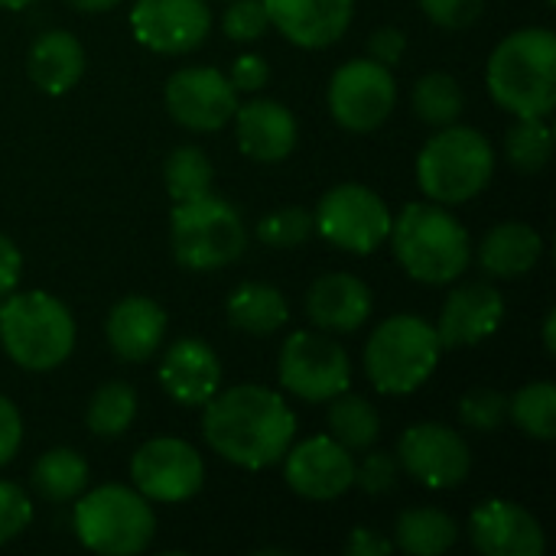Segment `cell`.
Segmentation results:
<instances>
[{
    "mask_svg": "<svg viewBox=\"0 0 556 556\" xmlns=\"http://www.w3.org/2000/svg\"><path fill=\"white\" fill-rule=\"evenodd\" d=\"M316 231L339 251L371 254L391 235V212L378 192L358 182H342L329 189L316 208Z\"/></svg>",
    "mask_w": 556,
    "mask_h": 556,
    "instance_id": "9c48e42d",
    "label": "cell"
},
{
    "mask_svg": "<svg viewBox=\"0 0 556 556\" xmlns=\"http://www.w3.org/2000/svg\"><path fill=\"white\" fill-rule=\"evenodd\" d=\"M290 319V306L283 293L270 283H241L228 296V323L248 336H270Z\"/></svg>",
    "mask_w": 556,
    "mask_h": 556,
    "instance_id": "484cf974",
    "label": "cell"
},
{
    "mask_svg": "<svg viewBox=\"0 0 556 556\" xmlns=\"http://www.w3.org/2000/svg\"><path fill=\"white\" fill-rule=\"evenodd\" d=\"M397 104V85L388 65L375 59H352L336 68L329 81V111L332 117L352 130L368 134L381 127Z\"/></svg>",
    "mask_w": 556,
    "mask_h": 556,
    "instance_id": "8fae6325",
    "label": "cell"
},
{
    "mask_svg": "<svg viewBox=\"0 0 556 556\" xmlns=\"http://www.w3.org/2000/svg\"><path fill=\"white\" fill-rule=\"evenodd\" d=\"M33 485L49 502H75L88 489V463L75 450H49L33 466Z\"/></svg>",
    "mask_w": 556,
    "mask_h": 556,
    "instance_id": "83f0119b",
    "label": "cell"
},
{
    "mask_svg": "<svg viewBox=\"0 0 556 556\" xmlns=\"http://www.w3.org/2000/svg\"><path fill=\"white\" fill-rule=\"evenodd\" d=\"M173 202H189L212 192V163L199 147H176L163 166Z\"/></svg>",
    "mask_w": 556,
    "mask_h": 556,
    "instance_id": "d6a6232c",
    "label": "cell"
},
{
    "mask_svg": "<svg viewBox=\"0 0 556 556\" xmlns=\"http://www.w3.org/2000/svg\"><path fill=\"white\" fill-rule=\"evenodd\" d=\"M391 244L401 267L420 283H453L472 261L469 231L440 205L410 202L391 222Z\"/></svg>",
    "mask_w": 556,
    "mask_h": 556,
    "instance_id": "3957f363",
    "label": "cell"
},
{
    "mask_svg": "<svg viewBox=\"0 0 556 556\" xmlns=\"http://www.w3.org/2000/svg\"><path fill=\"white\" fill-rule=\"evenodd\" d=\"M541 251H544V241L531 225L502 222L485 235L479 248V261L489 277L515 280V277H525L541 261Z\"/></svg>",
    "mask_w": 556,
    "mask_h": 556,
    "instance_id": "d4e9b609",
    "label": "cell"
},
{
    "mask_svg": "<svg viewBox=\"0 0 556 556\" xmlns=\"http://www.w3.org/2000/svg\"><path fill=\"white\" fill-rule=\"evenodd\" d=\"M202 407V433L208 446L241 469H267L293 446L296 417L270 388L238 384L215 394Z\"/></svg>",
    "mask_w": 556,
    "mask_h": 556,
    "instance_id": "6da1fadb",
    "label": "cell"
},
{
    "mask_svg": "<svg viewBox=\"0 0 556 556\" xmlns=\"http://www.w3.org/2000/svg\"><path fill=\"white\" fill-rule=\"evenodd\" d=\"M414 111L424 124L446 127L463 114V88L446 72H430L414 85Z\"/></svg>",
    "mask_w": 556,
    "mask_h": 556,
    "instance_id": "1f68e13d",
    "label": "cell"
},
{
    "mask_svg": "<svg viewBox=\"0 0 556 556\" xmlns=\"http://www.w3.org/2000/svg\"><path fill=\"white\" fill-rule=\"evenodd\" d=\"M508 414V397L495 388H472L463 394L459 401V417L466 427L479 430V433H492L505 424Z\"/></svg>",
    "mask_w": 556,
    "mask_h": 556,
    "instance_id": "d590c367",
    "label": "cell"
},
{
    "mask_svg": "<svg viewBox=\"0 0 556 556\" xmlns=\"http://www.w3.org/2000/svg\"><path fill=\"white\" fill-rule=\"evenodd\" d=\"M306 313L323 332H355L371 316V290L355 274H326L309 287Z\"/></svg>",
    "mask_w": 556,
    "mask_h": 556,
    "instance_id": "44dd1931",
    "label": "cell"
},
{
    "mask_svg": "<svg viewBox=\"0 0 556 556\" xmlns=\"http://www.w3.org/2000/svg\"><path fill=\"white\" fill-rule=\"evenodd\" d=\"M404 49H407V36H404L401 29H394V26L375 29V33H371V39H368V52H371V59H375V62H381V65H388V68L401 62Z\"/></svg>",
    "mask_w": 556,
    "mask_h": 556,
    "instance_id": "7bdbcfd3",
    "label": "cell"
},
{
    "mask_svg": "<svg viewBox=\"0 0 556 556\" xmlns=\"http://www.w3.org/2000/svg\"><path fill=\"white\" fill-rule=\"evenodd\" d=\"M424 13L446 29H466L482 16L485 0H420Z\"/></svg>",
    "mask_w": 556,
    "mask_h": 556,
    "instance_id": "ab89813d",
    "label": "cell"
},
{
    "mask_svg": "<svg viewBox=\"0 0 556 556\" xmlns=\"http://www.w3.org/2000/svg\"><path fill=\"white\" fill-rule=\"evenodd\" d=\"M547 3H556V0H547Z\"/></svg>",
    "mask_w": 556,
    "mask_h": 556,
    "instance_id": "681fc988",
    "label": "cell"
},
{
    "mask_svg": "<svg viewBox=\"0 0 556 556\" xmlns=\"http://www.w3.org/2000/svg\"><path fill=\"white\" fill-rule=\"evenodd\" d=\"M65 3L75 7V10H81V13H101V10H111L121 0H65Z\"/></svg>",
    "mask_w": 556,
    "mask_h": 556,
    "instance_id": "bcb514c9",
    "label": "cell"
},
{
    "mask_svg": "<svg viewBox=\"0 0 556 556\" xmlns=\"http://www.w3.org/2000/svg\"><path fill=\"white\" fill-rule=\"evenodd\" d=\"M26 72L36 81V88H42L46 94H65L68 88L78 85V78L85 72V49L65 29L42 33L29 46Z\"/></svg>",
    "mask_w": 556,
    "mask_h": 556,
    "instance_id": "cb8c5ba5",
    "label": "cell"
},
{
    "mask_svg": "<svg viewBox=\"0 0 556 556\" xmlns=\"http://www.w3.org/2000/svg\"><path fill=\"white\" fill-rule=\"evenodd\" d=\"M554 326H556V313H554V309H551V313H547V319H544V345H547V352H551V355H554V352H556Z\"/></svg>",
    "mask_w": 556,
    "mask_h": 556,
    "instance_id": "7dc6e473",
    "label": "cell"
},
{
    "mask_svg": "<svg viewBox=\"0 0 556 556\" xmlns=\"http://www.w3.org/2000/svg\"><path fill=\"white\" fill-rule=\"evenodd\" d=\"M130 479L134 489L147 502H186L192 498L205 482V463L202 456L176 437H156L143 443L130 459Z\"/></svg>",
    "mask_w": 556,
    "mask_h": 556,
    "instance_id": "7c38bea8",
    "label": "cell"
},
{
    "mask_svg": "<svg viewBox=\"0 0 556 556\" xmlns=\"http://www.w3.org/2000/svg\"><path fill=\"white\" fill-rule=\"evenodd\" d=\"M235 124H238V147L251 160L277 163L287 160L296 147V117L280 101L257 98L235 111Z\"/></svg>",
    "mask_w": 556,
    "mask_h": 556,
    "instance_id": "7402d4cb",
    "label": "cell"
},
{
    "mask_svg": "<svg viewBox=\"0 0 556 556\" xmlns=\"http://www.w3.org/2000/svg\"><path fill=\"white\" fill-rule=\"evenodd\" d=\"M459 538V528L453 515L440 508H410L397 518L394 544L414 556H440L446 554Z\"/></svg>",
    "mask_w": 556,
    "mask_h": 556,
    "instance_id": "4316f807",
    "label": "cell"
},
{
    "mask_svg": "<svg viewBox=\"0 0 556 556\" xmlns=\"http://www.w3.org/2000/svg\"><path fill=\"white\" fill-rule=\"evenodd\" d=\"M508 414L518 424L521 433L534 440H554L556 437V388L551 381H534L521 388L515 397H508Z\"/></svg>",
    "mask_w": 556,
    "mask_h": 556,
    "instance_id": "f546056e",
    "label": "cell"
},
{
    "mask_svg": "<svg viewBox=\"0 0 556 556\" xmlns=\"http://www.w3.org/2000/svg\"><path fill=\"white\" fill-rule=\"evenodd\" d=\"M20 270H23V257L16 244L7 235H0V296L13 293V287L20 283Z\"/></svg>",
    "mask_w": 556,
    "mask_h": 556,
    "instance_id": "f6af8a7d",
    "label": "cell"
},
{
    "mask_svg": "<svg viewBox=\"0 0 556 556\" xmlns=\"http://www.w3.org/2000/svg\"><path fill=\"white\" fill-rule=\"evenodd\" d=\"M492 98L518 117H547L556 104V36L528 26L505 36L489 59Z\"/></svg>",
    "mask_w": 556,
    "mask_h": 556,
    "instance_id": "7a4b0ae2",
    "label": "cell"
},
{
    "mask_svg": "<svg viewBox=\"0 0 556 556\" xmlns=\"http://www.w3.org/2000/svg\"><path fill=\"white\" fill-rule=\"evenodd\" d=\"M166 336V309L150 296H124L108 316V342L124 362H147Z\"/></svg>",
    "mask_w": 556,
    "mask_h": 556,
    "instance_id": "603a6c76",
    "label": "cell"
},
{
    "mask_svg": "<svg viewBox=\"0 0 556 556\" xmlns=\"http://www.w3.org/2000/svg\"><path fill=\"white\" fill-rule=\"evenodd\" d=\"M270 23L303 49H323L342 39L352 23L355 0H264Z\"/></svg>",
    "mask_w": 556,
    "mask_h": 556,
    "instance_id": "d6986e66",
    "label": "cell"
},
{
    "mask_svg": "<svg viewBox=\"0 0 556 556\" xmlns=\"http://www.w3.org/2000/svg\"><path fill=\"white\" fill-rule=\"evenodd\" d=\"M329 430H332V440L342 443L349 453H362V450L375 446V440L381 433V417L371 407V401L342 391L339 397H332Z\"/></svg>",
    "mask_w": 556,
    "mask_h": 556,
    "instance_id": "f1b7e54d",
    "label": "cell"
},
{
    "mask_svg": "<svg viewBox=\"0 0 556 556\" xmlns=\"http://www.w3.org/2000/svg\"><path fill=\"white\" fill-rule=\"evenodd\" d=\"M267 78H270V65L261 55L248 52V55H238L235 59V68H231V78L228 81L238 91H261L267 85Z\"/></svg>",
    "mask_w": 556,
    "mask_h": 556,
    "instance_id": "60d3db41",
    "label": "cell"
},
{
    "mask_svg": "<svg viewBox=\"0 0 556 556\" xmlns=\"http://www.w3.org/2000/svg\"><path fill=\"white\" fill-rule=\"evenodd\" d=\"M397 482V459L391 453H368L362 466H355V485L368 495H384Z\"/></svg>",
    "mask_w": 556,
    "mask_h": 556,
    "instance_id": "f35d334b",
    "label": "cell"
},
{
    "mask_svg": "<svg viewBox=\"0 0 556 556\" xmlns=\"http://www.w3.org/2000/svg\"><path fill=\"white\" fill-rule=\"evenodd\" d=\"M469 538L485 556H541L547 547L541 521L528 508L502 498H489L472 511Z\"/></svg>",
    "mask_w": 556,
    "mask_h": 556,
    "instance_id": "e0dca14e",
    "label": "cell"
},
{
    "mask_svg": "<svg viewBox=\"0 0 556 556\" xmlns=\"http://www.w3.org/2000/svg\"><path fill=\"white\" fill-rule=\"evenodd\" d=\"M401 469L427 489H456L469 479L472 453L466 440L443 424H417L401 443Z\"/></svg>",
    "mask_w": 556,
    "mask_h": 556,
    "instance_id": "4fadbf2b",
    "label": "cell"
},
{
    "mask_svg": "<svg viewBox=\"0 0 556 556\" xmlns=\"http://www.w3.org/2000/svg\"><path fill=\"white\" fill-rule=\"evenodd\" d=\"M166 108L176 124L208 134V130L225 127L235 117L238 88L218 68H208V65L179 68L166 81Z\"/></svg>",
    "mask_w": 556,
    "mask_h": 556,
    "instance_id": "5bb4252c",
    "label": "cell"
},
{
    "mask_svg": "<svg viewBox=\"0 0 556 556\" xmlns=\"http://www.w3.org/2000/svg\"><path fill=\"white\" fill-rule=\"evenodd\" d=\"M316 231V218L306 208H277L270 215L261 218L257 225V238L270 248H296L303 241H309V235Z\"/></svg>",
    "mask_w": 556,
    "mask_h": 556,
    "instance_id": "e575fe53",
    "label": "cell"
},
{
    "mask_svg": "<svg viewBox=\"0 0 556 556\" xmlns=\"http://www.w3.org/2000/svg\"><path fill=\"white\" fill-rule=\"evenodd\" d=\"M0 342L20 368L52 371L75 349V323L72 313L42 290L13 293L0 306Z\"/></svg>",
    "mask_w": 556,
    "mask_h": 556,
    "instance_id": "277c9868",
    "label": "cell"
},
{
    "mask_svg": "<svg viewBox=\"0 0 556 556\" xmlns=\"http://www.w3.org/2000/svg\"><path fill=\"white\" fill-rule=\"evenodd\" d=\"M495 173V150L485 134L446 124L417 156V182L440 205L476 199Z\"/></svg>",
    "mask_w": 556,
    "mask_h": 556,
    "instance_id": "5b68a950",
    "label": "cell"
},
{
    "mask_svg": "<svg viewBox=\"0 0 556 556\" xmlns=\"http://www.w3.org/2000/svg\"><path fill=\"white\" fill-rule=\"evenodd\" d=\"M280 384L300 401L323 404L349 391L352 365L339 342L323 332H293L280 349Z\"/></svg>",
    "mask_w": 556,
    "mask_h": 556,
    "instance_id": "30bf717a",
    "label": "cell"
},
{
    "mask_svg": "<svg viewBox=\"0 0 556 556\" xmlns=\"http://www.w3.org/2000/svg\"><path fill=\"white\" fill-rule=\"evenodd\" d=\"M72 521L78 541L104 556L140 554L156 534L153 508L137 489L127 485H101L88 495H78Z\"/></svg>",
    "mask_w": 556,
    "mask_h": 556,
    "instance_id": "52a82bcc",
    "label": "cell"
},
{
    "mask_svg": "<svg viewBox=\"0 0 556 556\" xmlns=\"http://www.w3.org/2000/svg\"><path fill=\"white\" fill-rule=\"evenodd\" d=\"M440 336L420 316L384 319L365 349V375L381 394H414L440 365Z\"/></svg>",
    "mask_w": 556,
    "mask_h": 556,
    "instance_id": "8992f818",
    "label": "cell"
},
{
    "mask_svg": "<svg viewBox=\"0 0 556 556\" xmlns=\"http://www.w3.org/2000/svg\"><path fill=\"white\" fill-rule=\"evenodd\" d=\"M287 485L309 502H332L355 485L352 453L332 437H309L287 450Z\"/></svg>",
    "mask_w": 556,
    "mask_h": 556,
    "instance_id": "2e32d148",
    "label": "cell"
},
{
    "mask_svg": "<svg viewBox=\"0 0 556 556\" xmlns=\"http://www.w3.org/2000/svg\"><path fill=\"white\" fill-rule=\"evenodd\" d=\"M505 316V300L492 283H466L443 303L440 323L433 326L443 349H466L489 339Z\"/></svg>",
    "mask_w": 556,
    "mask_h": 556,
    "instance_id": "ac0fdd59",
    "label": "cell"
},
{
    "mask_svg": "<svg viewBox=\"0 0 556 556\" xmlns=\"http://www.w3.org/2000/svg\"><path fill=\"white\" fill-rule=\"evenodd\" d=\"M33 0H0V7H7V10H23V7H29Z\"/></svg>",
    "mask_w": 556,
    "mask_h": 556,
    "instance_id": "c3c4849f",
    "label": "cell"
},
{
    "mask_svg": "<svg viewBox=\"0 0 556 556\" xmlns=\"http://www.w3.org/2000/svg\"><path fill=\"white\" fill-rule=\"evenodd\" d=\"M23 443V420L20 410L0 394V466H7Z\"/></svg>",
    "mask_w": 556,
    "mask_h": 556,
    "instance_id": "b9f144b4",
    "label": "cell"
},
{
    "mask_svg": "<svg viewBox=\"0 0 556 556\" xmlns=\"http://www.w3.org/2000/svg\"><path fill=\"white\" fill-rule=\"evenodd\" d=\"M169 238L176 261L189 270H215L235 264L248 244L238 208L212 192L189 202H176Z\"/></svg>",
    "mask_w": 556,
    "mask_h": 556,
    "instance_id": "ba28073f",
    "label": "cell"
},
{
    "mask_svg": "<svg viewBox=\"0 0 556 556\" xmlns=\"http://www.w3.org/2000/svg\"><path fill=\"white\" fill-rule=\"evenodd\" d=\"M554 153V130L547 117H518L508 130V160L518 173H541Z\"/></svg>",
    "mask_w": 556,
    "mask_h": 556,
    "instance_id": "836d02e7",
    "label": "cell"
},
{
    "mask_svg": "<svg viewBox=\"0 0 556 556\" xmlns=\"http://www.w3.org/2000/svg\"><path fill=\"white\" fill-rule=\"evenodd\" d=\"M222 26H225L228 39H235V42H257L264 36V29L270 26V16L264 10V0H235L225 10Z\"/></svg>",
    "mask_w": 556,
    "mask_h": 556,
    "instance_id": "8d00e7d4",
    "label": "cell"
},
{
    "mask_svg": "<svg viewBox=\"0 0 556 556\" xmlns=\"http://www.w3.org/2000/svg\"><path fill=\"white\" fill-rule=\"evenodd\" d=\"M160 384L182 407H202L218 394L222 362L202 339H179L166 349L160 365Z\"/></svg>",
    "mask_w": 556,
    "mask_h": 556,
    "instance_id": "ffe728a7",
    "label": "cell"
},
{
    "mask_svg": "<svg viewBox=\"0 0 556 556\" xmlns=\"http://www.w3.org/2000/svg\"><path fill=\"white\" fill-rule=\"evenodd\" d=\"M391 551H394V544L388 538H381L378 531H371V528H355L349 544H345L349 556H388Z\"/></svg>",
    "mask_w": 556,
    "mask_h": 556,
    "instance_id": "ee69618b",
    "label": "cell"
},
{
    "mask_svg": "<svg viewBox=\"0 0 556 556\" xmlns=\"http://www.w3.org/2000/svg\"><path fill=\"white\" fill-rule=\"evenodd\" d=\"M137 417V394L124 381H108L88 404V430L94 437H121Z\"/></svg>",
    "mask_w": 556,
    "mask_h": 556,
    "instance_id": "4dcf8cb0",
    "label": "cell"
},
{
    "mask_svg": "<svg viewBox=\"0 0 556 556\" xmlns=\"http://www.w3.org/2000/svg\"><path fill=\"white\" fill-rule=\"evenodd\" d=\"M134 36L166 55L192 52L212 29V10L205 0H137L130 10Z\"/></svg>",
    "mask_w": 556,
    "mask_h": 556,
    "instance_id": "9a60e30c",
    "label": "cell"
},
{
    "mask_svg": "<svg viewBox=\"0 0 556 556\" xmlns=\"http://www.w3.org/2000/svg\"><path fill=\"white\" fill-rule=\"evenodd\" d=\"M33 521V502L29 495L13 485V482H0V544L20 538Z\"/></svg>",
    "mask_w": 556,
    "mask_h": 556,
    "instance_id": "74e56055",
    "label": "cell"
}]
</instances>
